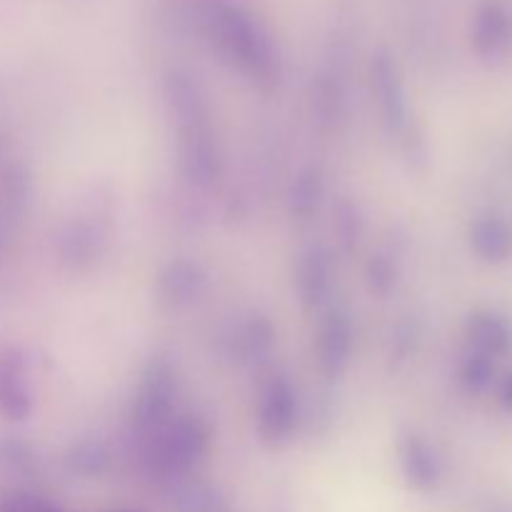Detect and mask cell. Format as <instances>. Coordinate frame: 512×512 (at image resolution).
<instances>
[{
    "label": "cell",
    "instance_id": "1",
    "mask_svg": "<svg viewBox=\"0 0 512 512\" xmlns=\"http://www.w3.org/2000/svg\"><path fill=\"white\" fill-rule=\"evenodd\" d=\"M468 338L473 350L500 358L512 348V325L498 313H475L468 323Z\"/></svg>",
    "mask_w": 512,
    "mask_h": 512
},
{
    "label": "cell",
    "instance_id": "2",
    "mask_svg": "<svg viewBox=\"0 0 512 512\" xmlns=\"http://www.w3.org/2000/svg\"><path fill=\"white\" fill-rule=\"evenodd\" d=\"M470 243L485 263H505L512 255V230L505 220L485 215L473 225Z\"/></svg>",
    "mask_w": 512,
    "mask_h": 512
},
{
    "label": "cell",
    "instance_id": "3",
    "mask_svg": "<svg viewBox=\"0 0 512 512\" xmlns=\"http://www.w3.org/2000/svg\"><path fill=\"white\" fill-rule=\"evenodd\" d=\"M0 413L10 418H23L28 413V395L13 360H0Z\"/></svg>",
    "mask_w": 512,
    "mask_h": 512
},
{
    "label": "cell",
    "instance_id": "4",
    "mask_svg": "<svg viewBox=\"0 0 512 512\" xmlns=\"http://www.w3.org/2000/svg\"><path fill=\"white\" fill-rule=\"evenodd\" d=\"M505 40H508V20H505V15L498 13V10H485L478 23V33H475V43H478L480 53H498Z\"/></svg>",
    "mask_w": 512,
    "mask_h": 512
},
{
    "label": "cell",
    "instance_id": "5",
    "mask_svg": "<svg viewBox=\"0 0 512 512\" xmlns=\"http://www.w3.org/2000/svg\"><path fill=\"white\" fill-rule=\"evenodd\" d=\"M460 378H463V385L470 390V393H483L495 378V358L473 350V353L463 360Z\"/></svg>",
    "mask_w": 512,
    "mask_h": 512
},
{
    "label": "cell",
    "instance_id": "6",
    "mask_svg": "<svg viewBox=\"0 0 512 512\" xmlns=\"http://www.w3.org/2000/svg\"><path fill=\"white\" fill-rule=\"evenodd\" d=\"M0 512H63L50 500L30 493H10L0 500Z\"/></svg>",
    "mask_w": 512,
    "mask_h": 512
},
{
    "label": "cell",
    "instance_id": "7",
    "mask_svg": "<svg viewBox=\"0 0 512 512\" xmlns=\"http://www.w3.org/2000/svg\"><path fill=\"white\" fill-rule=\"evenodd\" d=\"M498 403H500V408L508 410V413H512V370H508V373L503 375V380H500V385H498Z\"/></svg>",
    "mask_w": 512,
    "mask_h": 512
}]
</instances>
